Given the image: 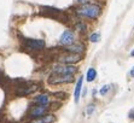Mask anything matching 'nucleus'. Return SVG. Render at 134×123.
<instances>
[{"mask_svg":"<svg viewBox=\"0 0 134 123\" xmlns=\"http://www.w3.org/2000/svg\"><path fill=\"white\" fill-rule=\"evenodd\" d=\"M100 11H102V9L96 4H85L80 9H77L79 15L88 17V18H97L100 15Z\"/></svg>","mask_w":134,"mask_h":123,"instance_id":"1","label":"nucleus"},{"mask_svg":"<svg viewBox=\"0 0 134 123\" xmlns=\"http://www.w3.org/2000/svg\"><path fill=\"white\" fill-rule=\"evenodd\" d=\"M74 81V75H56L52 74L48 77L50 85H60V83H70Z\"/></svg>","mask_w":134,"mask_h":123,"instance_id":"2","label":"nucleus"},{"mask_svg":"<svg viewBox=\"0 0 134 123\" xmlns=\"http://www.w3.org/2000/svg\"><path fill=\"white\" fill-rule=\"evenodd\" d=\"M77 71V68L74 65H57L53 68V74L56 75H74Z\"/></svg>","mask_w":134,"mask_h":123,"instance_id":"3","label":"nucleus"},{"mask_svg":"<svg viewBox=\"0 0 134 123\" xmlns=\"http://www.w3.org/2000/svg\"><path fill=\"white\" fill-rule=\"evenodd\" d=\"M81 60V54H77V53H69L65 52L64 54H62L59 57V62L63 63V64L66 65H72L75 63Z\"/></svg>","mask_w":134,"mask_h":123,"instance_id":"4","label":"nucleus"},{"mask_svg":"<svg viewBox=\"0 0 134 123\" xmlns=\"http://www.w3.org/2000/svg\"><path fill=\"white\" fill-rule=\"evenodd\" d=\"M74 41H75L74 33H72L71 30H65L62 34V36H60L59 42L62 43V45H64V46H70V45L74 43Z\"/></svg>","mask_w":134,"mask_h":123,"instance_id":"5","label":"nucleus"},{"mask_svg":"<svg viewBox=\"0 0 134 123\" xmlns=\"http://www.w3.org/2000/svg\"><path fill=\"white\" fill-rule=\"evenodd\" d=\"M25 45L31 49H41L45 47V41L41 39H28L25 40Z\"/></svg>","mask_w":134,"mask_h":123,"instance_id":"6","label":"nucleus"},{"mask_svg":"<svg viewBox=\"0 0 134 123\" xmlns=\"http://www.w3.org/2000/svg\"><path fill=\"white\" fill-rule=\"evenodd\" d=\"M47 111L46 106H35L30 111H29V115H30L31 118H39V117H42L45 115V112Z\"/></svg>","mask_w":134,"mask_h":123,"instance_id":"7","label":"nucleus"},{"mask_svg":"<svg viewBox=\"0 0 134 123\" xmlns=\"http://www.w3.org/2000/svg\"><path fill=\"white\" fill-rule=\"evenodd\" d=\"M83 45L80 42L77 43H72V45H70V46H66L65 47V52H69V53H77V54H81L82 52H83Z\"/></svg>","mask_w":134,"mask_h":123,"instance_id":"8","label":"nucleus"},{"mask_svg":"<svg viewBox=\"0 0 134 123\" xmlns=\"http://www.w3.org/2000/svg\"><path fill=\"white\" fill-rule=\"evenodd\" d=\"M56 121V117L53 115H45L42 117H39V118H33L29 123H52Z\"/></svg>","mask_w":134,"mask_h":123,"instance_id":"9","label":"nucleus"},{"mask_svg":"<svg viewBox=\"0 0 134 123\" xmlns=\"http://www.w3.org/2000/svg\"><path fill=\"white\" fill-rule=\"evenodd\" d=\"M82 82H83V77H80L76 83V87H75V92H74V100L75 103H79L80 100V94H81V89H82Z\"/></svg>","mask_w":134,"mask_h":123,"instance_id":"10","label":"nucleus"},{"mask_svg":"<svg viewBox=\"0 0 134 123\" xmlns=\"http://www.w3.org/2000/svg\"><path fill=\"white\" fill-rule=\"evenodd\" d=\"M35 102L40 105V106H47V105L50 104V98L46 94H40L39 97L35 98Z\"/></svg>","mask_w":134,"mask_h":123,"instance_id":"11","label":"nucleus"},{"mask_svg":"<svg viewBox=\"0 0 134 123\" xmlns=\"http://www.w3.org/2000/svg\"><path fill=\"white\" fill-rule=\"evenodd\" d=\"M96 77H97V71H96V69H94V68H90V69H88V71H87V75H86L87 81H88V82H92Z\"/></svg>","mask_w":134,"mask_h":123,"instance_id":"12","label":"nucleus"},{"mask_svg":"<svg viewBox=\"0 0 134 123\" xmlns=\"http://www.w3.org/2000/svg\"><path fill=\"white\" fill-rule=\"evenodd\" d=\"M99 39H100V34H99V33H93V34L90 36L91 42H98V41H99Z\"/></svg>","mask_w":134,"mask_h":123,"instance_id":"13","label":"nucleus"},{"mask_svg":"<svg viewBox=\"0 0 134 123\" xmlns=\"http://www.w3.org/2000/svg\"><path fill=\"white\" fill-rule=\"evenodd\" d=\"M110 88H111V86H110V85H105V86H103L102 87V89H100V94H102V96H105L106 93L109 92L110 91Z\"/></svg>","mask_w":134,"mask_h":123,"instance_id":"14","label":"nucleus"},{"mask_svg":"<svg viewBox=\"0 0 134 123\" xmlns=\"http://www.w3.org/2000/svg\"><path fill=\"white\" fill-rule=\"evenodd\" d=\"M94 105H90V106H88V109H87V114L88 115H92L94 112Z\"/></svg>","mask_w":134,"mask_h":123,"instance_id":"15","label":"nucleus"},{"mask_svg":"<svg viewBox=\"0 0 134 123\" xmlns=\"http://www.w3.org/2000/svg\"><path fill=\"white\" fill-rule=\"evenodd\" d=\"M54 96H56V97H62L60 99H65L66 97H68L65 93H60V92H59V93H54Z\"/></svg>","mask_w":134,"mask_h":123,"instance_id":"16","label":"nucleus"},{"mask_svg":"<svg viewBox=\"0 0 134 123\" xmlns=\"http://www.w3.org/2000/svg\"><path fill=\"white\" fill-rule=\"evenodd\" d=\"M77 29H80L81 31H85V30H86V25H85V24H81V23H80V24L77 25Z\"/></svg>","mask_w":134,"mask_h":123,"instance_id":"17","label":"nucleus"},{"mask_svg":"<svg viewBox=\"0 0 134 123\" xmlns=\"http://www.w3.org/2000/svg\"><path fill=\"white\" fill-rule=\"evenodd\" d=\"M77 1H79V3H80V4H83V5H85V4L87 3L88 0H77Z\"/></svg>","mask_w":134,"mask_h":123,"instance_id":"18","label":"nucleus"},{"mask_svg":"<svg viewBox=\"0 0 134 123\" xmlns=\"http://www.w3.org/2000/svg\"><path fill=\"white\" fill-rule=\"evenodd\" d=\"M129 75H131L132 77H134V66L132 68V70H131V72H129Z\"/></svg>","mask_w":134,"mask_h":123,"instance_id":"19","label":"nucleus"},{"mask_svg":"<svg viewBox=\"0 0 134 123\" xmlns=\"http://www.w3.org/2000/svg\"><path fill=\"white\" fill-rule=\"evenodd\" d=\"M131 55H132V57H134V51H132V52H131Z\"/></svg>","mask_w":134,"mask_h":123,"instance_id":"20","label":"nucleus"}]
</instances>
